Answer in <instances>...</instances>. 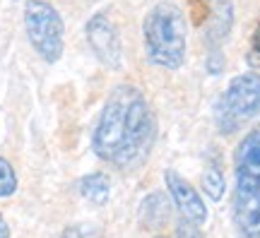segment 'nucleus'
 I'll return each mask as SVG.
<instances>
[{"label":"nucleus","mask_w":260,"mask_h":238,"mask_svg":"<svg viewBox=\"0 0 260 238\" xmlns=\"http://www.w3.org/2000/svg\"><path fill=\"white\" fill-rule=\"evenodd\" d=\"M203 188L205 192H207V197L210 200H222L224 197V188H226V183H224V174L217 168V166H207L203 174Z\"/></svg>","instance_id":"9b49d317"},{"label":"nucleus","mask_w":260,"mask_h":238,"mask_svg":"<svg viewBox=\"0 0 260 238\" xmlns=\"http://www.w3.org/2000/svg\"><path fill=\"white\" fill-rule=\"evenodd\" d=\"M24 27L31 46L46 63H56L63 55V19L46 0H27Z\"/></svg>","instance_id":"7ed1b4c3"},{"label":"nucleus","mask_w":260,"mask_h":238,"mask_svg":"<svg viewBox=\"0 0 260 238\" xmlns=\"http://www.w3.org/2000/svg\"><path fill=\"white\" fill-rule=\"evenodd\" d=\"M236 174L260 176V128L251 130L236 149Z\"/></svg>","instance_id":"6e6552de"},{"label":"nucleus","mask_w":260,"mask_h":238,"mask_svg":"<svg viewBox=\"0 0 260 238\" xmlns=\"http://www.w3.org/2000/svg\"><path fill=\"white\" fill-rule=\"evenodd\" d=\"M60 238H102L99 231L89 229V226H68Z\"/></svg>","instance_id":"ddd939ff"},{"label":"nucleus","mask_w":260,"mask_h":238,"mask_svg":"<svg viewBox=\"0 0 260 238\" xmlns=\"http://www.w3.org/2000/svg\"><path fill=\"white\" fill-rule=\"evenodd\" d=\"M0 238H10V226L5 224L3 214H0Z\"/></svg>","instance_id":"2eb2a0df"},{"label":"nucleus","mask_w":260,"mask_h":238,"mask_svg":"<svg viewBox=\"0 0 260 238\" xmlns=\"http://www.w3.org/2000/svg\"><path fill=\"white\" fill-rule=\"evenodd\" d=\"M87 41H89L94 55L106 67L116 70L121 65V37H118V29H116L109 15L96 12L87 22Z\"/></svg>","instance_id":"423d86ee"},{"label":"nucleus","mask_w":260,"mask_h":238,"mask_svg":"<svg viewBox=\"0 0 260 238\" xmlns=\"http://www.w3.org/2000/svg\"><path fill=\"white\" fill-rule=\"evenodd\" d=\"M154 140V116L140 89L121 84L104 104L102 118L94 130L92 147L96 156L118 168L140 164Z\"/></svg>","instance_id":"f257e3e1"},{"label":"nucleus","mask_w":260,"mask_h":238,"mask_svg":"<svg viewBox=\"0 0 260 238\" xmlns=\"http://www.w3.org/2000/svg\"><path fill=\"white\" fill-rule=\"evenodd\" d=\"M15 190H17V176H15V168L10 166L8 159L0 156V197H10Z\"/></svg>","instance_id":"f8f14e48"},{"label":"nucleus","mask_w":260,"mask_h":238,"mask_svg":"<svg viewBox=\"0 0 260 238\" xmlns=\"http://www.w3.org/2000/svg\"><path fill=\"white\" fill-rule=\"evenodd\" d=\"M157 238H161V236H157Z\"/></svg>","instance_id":"f3484780"},{"label":"nucleus","mask_w":260,"mask_h":238,"mask_svg":"<svg viewBox=\"0 0 260 238\" xmlns=\"http://www.w3.org/2000/svg\"><path fill=\"white\" fill-rule=\"evenodd\" d=\"M80 192L87 202H92L96 207H102L111 197V181L106 174H89L80 181Z\"/></svg>","instance_id":"9d476101"},{"label":"nucleus","mask_w":260,"mask_h":238,"mask_svg":"<svg viewBox=\"0 0 260 238\" xmlns=\"http://www.w3.org/2000/svg\"><path fill=\"white\" fill-rule=\"evenodd\" d=\"M260 111V75L258 73H243L236 75L226 92H224L219 109H217V120L222 125V132L236 130L239 123L248 120Z\"/></svg>","instance_id":"20e7f679"},{"label":"nucleus","mask_w":260,"mask_h":238,"mask_svg":"<svg viewBox=\"0 0 260 238\" xmlns=\"http://www.w3.org/2000/svg\"><path fill=\"white\" fill-rule=\"evenodd\" d=\"M234 219L246 238H260V176L236 174Z\"/></svg>","instance_id":"39448f33"},{"label":"nucleus","mask_w":260,"mask_h":238,"mask_svg":"<svg viewBox=\"0 0 260 238\" xmlns=\"http://www.w3.org/2000/svg\"><path fill=\"white\" fill-rule=\"evenodd\" d=\"M176 238H203V233H200V229L195 226V224H190V221H181L176 229Z\"/></svg>","instance_id":"4468645a"},{"label":"nucleus","mask_w":260,"mask_h":238,"mask_svg":"<svg viewBox=\"0 0 260 238\" xmlns=\"http://www.w3.org/2000/svg\"><path fill=\"white\" fill-rule=\"evenodd\" d=\"M234 24V8L229 0H212L210 5V27H207V39L212 44H219L229 37Z\"/></svg>","instance_id":"1a4fd4ad"},{"label":"nucleus","mask_w":260,"mask_h":238,"mask_svg":"<svg viewBox=\"0 0 260 238\" xmlns=\"http://www.w3.org/2000/svg\"><path fill=\"white\" fill-rule=\"evenodd\" d=\"M253 51L260 53V24H258V29H255V34H253Z\"/></svg>","instance_id":"dca6fc26"},{"label":"nucleus","mask_w":260,"mask_h":238,"mask_svg":"<svg viewBox=\"0 0 260 238\" xmlns=\"http://www.w3.org/2000/svg\"><path fill=\"white\" fill-rule=\"evenodd\" d=\"M145 48L149 60L167 70H178L186 60L188 24L183 10L174 3H159L147 12L145 24Z\"/></svg>","instance_id":"f03ea898"},{"label":"nucleus","mask_w":260,"mask_h":238,"mask_svg":"<svg viewBox=\"0 0 260 238\" xmlns=\"http://www.w3.org/2000/svg\"><path fill=\"white\" fill-rule=\"evenodd\" d=\"M164 181H167V188L171 192V197L176 202L178 212L183 214V219L195 224V226H200L207 221V207H205L203 197L198 195L193 185L188 183L186 178H181L176 171H167L164 174Z\"/></svg>","instance_id":"0eeeda50"}]
</instances>
